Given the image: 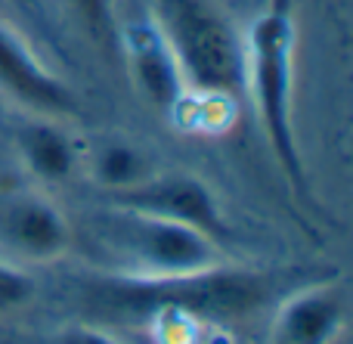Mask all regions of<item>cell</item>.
I'll use <instances>...</instances> for the list:
<instances>
[{
  "label": "cell",
  "mask_w": 353,
  "mask_h": 344,
  "mask_svg": "<svg viewBox=\"0 0 353 344\" xmlns=\"http://www.w3.org/2000/svg\"><path fill=\"white\" fill-rule=\"evenodd\" d=\"M267 279L261 273L236 267H208L183 276H115L99 279L90 301L99 310L121 316H205L236 320L267 301Z\"/></svg>",
  "instance_id": "6da1fadb"
},
{
  "label": "cell",
  "mask_w": 353,
  "mask_h": 344,
  "mask_svg": "<svg viewBox=\"0 0 353 344\" xmlns=\"http://www.w3.org/2000/svg\"><path fill=\"white\" fill-rule=\"evenodd\" d=\"M292 50L294 19L292 0H270L267 12L254 22L245 50V90H251L263 134L294 196L307 199V171L292 128Z\"/></svg>",
  "instance_id": "7a4b0ae2"
},
{
  "label": "cell",
  "mask_w": 353,
  "mask_h": 344,
  "mask_svg": "<svg viewBox=\"0 0 353 344\" xmlns=\"http://www.w3.org/2000/svg\"><path fill=\"white\" fill-rule=\"evenodd\" d=\"M155 25L171 43L186 87L226 99L245 93V47L211 0H155Z\"/></svg>",
  "instance_id": "3957f363"
},
{
  "label": "cell",
  "mask_w": 353,
  "mask_h": 344,
  "mask_svg": "<svg viewBox=\"0 0 353 344\" xmlns=\"http://www.w3.org/2000/svg\"><path fill=\"white\" fill-rule=\"evenodd\" d=\"M97 230L130 264V276H183L217 267V242L192 227L149 217L140 211L112 208Z\"/></svg>",
  "instance_id": "277c9868"
},
{
  "label": "cell",
  "mask_w": 353,
  "mask_h": 344,
  "mask_svg": "<svg viewBox=\"0 0 353 344\" xmlns=\"http://www.w3.org/2000/svg\"><path fill=\"white\" fill-rule=\"evenodd\" d=\"M109 202L112 208L140 211V214L149 217L192 227L199 233H205L208 239H214L217 245L230 239V227H226L223 211H220L214 192L192 174H149L137 186L109 192Z\"/></svg>",
  "instance_id": "5b68a950"
},
{
  "label": "cell",
  "mask_w": 353,
  "mask_h": 344,
  "mask_svg": "<svg viewBox=\"0 0 353 344\" xmlns=\"http://www.w3.org/2000/svg\"><path fill=\"white\" fill-rule=\"evenodd\" d=\"M0 93L41 118H68L78 112L74 93L37 62L19 34L0 22Z\"/></svg>",
  "instance_id": "8992f818"
},
{
  "label": "cell",
  "mask_w": 353,
  "mask_h": 344,
  "mask_svg": "<svg viewBox=\"0 0 353 344\" xmlns=\"http://www.w3.org/2000/svg\"><path fill=\"white\" fill-rule=\"evenodd\" d=\"M124 50H128V65L140 97L152 109L174 115L186 97V81H183L180 62H176L161 28L159 25H134L124 34Z\"/></svg>",
  "instance_id": "52a82bcc"
},
{
  "label": "cell",
  "mask_w": 353,
  "mask_h": 344,
  "mask_svg": "<svg viewBox=\"0 0 353 344\" xmlns=\"http://www.w3.org/2000/svg\"><path fill=\"white\" fill-rule=\"evenodd\" d=\"M3 239L31 261H53L72 242V227L56 205L41 196L12 199L3 211Z\"/></svg>",
  "instance_id": "ba28073f"
},
{
  "label": "cell",
  "mask_w": 353,
  "mask_h": 344,
  "mask_svg": "<svg viewBox=\"0 0 353 344\" xmlns=\"http://www.w3.org/2000/svg\"><path fill=\"white\" fill-rule=\"evenodd\" d=\"M347 320L344 292L335 285L288 298L276 316V344H332Z\"/></svg>",
  "instance_id": "9c48e42d"
},
{
  "label": "cell",
  "mask_w": 353,
  "mask_h": 344,
  "mask_svg": "<svg viewBox=\"0 0 353 344\" xmlns=\"http://www.w3.org/2000/svg\"><path fill=\"white\" fill-rule=\"evenodd\" d=\"M19 155H22L25 168L34 177L59 183L68 180L78 168V149H74L72 136L62 128H56L53 121H28L16 136Z\"/></svg>",
  "instance_id": "30bf717a"
},
{
  "label": "cell",
  "mask_w": 353,
  "mask_h": 344,
  "mask_svg": "<svg viewBox=\"0 0 353 344\" xmlns=\"http://www.w3.org/2000/svg\"><path fill=\"white\" fill-rule=\"evenodd\" d=\"M152 174L146 155L134 146H105L103 152H97V161H93V177L105 186L109 192L128 190V186H137L140 180H146Z\"/></svg>",
  "instance_id": "8fae6325"
},
{
  "label": "cell",
  "mask_w": 353,
  "mask_h": 344,
  "mask_svg": "<svg viewBox=\"0 0 353 344\" xmlns=\"http://www.w3.org/2000/svg\"><path fill=\"white\" fill-rule=\"evenodd\" d=\"M65 6L97 43L115 41V0H65Z\"/></svg>",
  "instance_id": "7c38bea8"
},
{
  "label": "cell",
  "mask_w": 353,
  "mask_h": 344,
  "mask_svg": "<svg viewBox=\"0 0 353 344\" xmlns=\"http://www.w3.org/2000/svg\"><path fill=\"white\" fill-rule=\"evenodd\" d=\"M34 298V283L16 267L0 264V314H12V310L25 307Z\"/></svg>",
  "instance_id": "4fadbf2b"
},
{
  "label": "cell",
  "mask_w": 353,
  "mask_h": 344,
  "mask_svg": "<svg viewBox=\"0 0 353 344\" xmlns=\"http://www.w3.org/2000/svg\"><path fill=\"white\" fill-rule=\"evenodd\" d=\"M62 344H118V341L97 332V329H72V332L62 338Z\"/></svg>",
  "instance_id": "5bb4252c"
},
{
  "label": "cell",
  "mask_w": 353,
  "mask_h": 344,
  "mask_svg": "<svg viewBox=\"0 0 353 344\" xmlns=\"http://www.w3.org/2000/svg\"><path fill=\"white\" fill-rule=\"evenodd\" d=\"M12 3H19V6H25V10H31V6H34V0H12Z\"/></svg>",
  "instance_id": "9a60e30c"
}]
</instances>
